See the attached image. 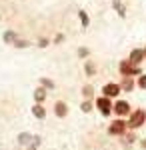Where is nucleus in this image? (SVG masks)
<instances>
[{"label": "nucleus", "instance_id": "f257e3e1", "mask_svg": "<svg viewBox=\"0 0 146 150\" xmlns=\"http://www.w3.org/2000/svg\"><path fill=\"white\" fill-rule=\"evenodd\" d=\"M146 122V112L140 108V110H134L132 114H130V118H128V128H140L142 124Z\"/></svg>", "mask_w": 146, "mask_h": 150}, {"label": "nucleus", "instance_id": "f03ea898", "mask_svg": "<svg viewBox=\"0 0 146 150\" xmlns=\"http://www.w3.org/2000/svg\"><path fill=\"white\" fill-rule=\"evenodd\" d=\"M120 72H122L124 76H136V74H140V68L134 66L130 60H124L122 64H120Z\"/></svg>", "mask_w": 146, "mask_h": 150}, {"label": "nucleus", "instance_id": "7ed1b4c3", "mask_svg": "<svg viewBox=\"0 0 146 150\" xmlns=\"http://www.w3.org/2000/svg\"><path fill=\"white\" fill-rule=\"evenodd\" d=\"M126 122H122V120H114L112 124L108 126V134H112V136H120V134H124L126 132Z\"/></svg>", "mask_w": 146, "mask_h": 150}, {"label": "nucleus", "instance_id": "20e7f679", "mask_svg": "<svg viewBox=\"0 0 146 150\" xmlns=\"http://www.w3.org/2000/svg\"><path fill=\"white\" fill-rule=\"evenodd\" d=\"M96 106L100 108V112H102L104 116H108V114L114 110V106L110 104V98H106V96H100V98L96 100Z\"/></svg>", "mask_w": 146, "mask_h": 150}, {"label": "nucleus", "instance_id": "39448f33", "mask_svg": "<svg viewBox=\"0 0 146 150\" xmlns=\"http://www.w3.org/2000/svg\"><path fill=\"white\" fill-rule=\"evenodd\" d=\"M120 90H122V88H120L118 84H106V86L102 88V92H104V96H106V98L118 96V94H120Z\"/></svg>", "mask_w": 146, "mask_h": 150}, {"label": "nucleus", "instance_id": "423d86ee", "mask_svg": "<svg viewBox=\"0 0 146 150\" xmlns=\"http://www.w3.org/2000/svg\"><path fill=\"white\" fill-rule=\"evenodd\" d=\"M114 112H116L118 116L128 114V112H130V104L126 102V100H118V102L114 104Z\"/></svg>", "mask_w": 146, "mask_h": 150}, {"label": "nucleus", "instance_id": "0eeeda50", "mask_svg": "<svg viewBox=\"0 0 146 150\" xmlns=\"http://www.w3.org/2000/svg\"><path fill=\"white\" fill-rule=\"evenodd\" d=\"M144 50H132V54H130V62H132V64H140V62H142V58H144Z\"/></svg>", "mask_w": 146, "mask_h": 150}, {"label": "nucleus", "instance_id": "6e6552de", "mask_svg": "<svg viewBox=\"0 0 146 150\" xmlns=\"http://www.w3.org/2000/svg\"><path fill=\"white\" fill-rule=\"evenodd\" d=\"M32 114L36 116V118H44L46 116V108L42 106V104H34L32 106Z\"/></svg>", "mask_w": 146, "mask_h": 150}, {"label": "nucleus", "instance_id": "1a4fd4ad", "mask_svg": "<svg viewBox=\"0 0 146 150\" xmlns=\"http://www.w3.org/2000/svg\"><path fill=\"white\" fill-rule=\"evenodd\" d=\"M120 88H122V90H126V92H130V90L134 88V82H132V78H130V76H124V80H122V84H120Z\"/></svg>", "mask_w": 146, "mask_h": 150}, {"label": "nucleus", "instance_id": "9d476101", "mask_svg": "<svg viewBox=\"0 0 146 150\" xmlns=\"http://www.w3.org/2000/svg\"><path fill=\"white\" fill-rule=\"evenodd\" d=\"M54 108H56V110H54V112H56V116H66L68 106L64 102H56V106H54Z\"/></svg>", "mask_w": 146, "mask_h": 150}, {"label": "nucleus", "instance_id": "9b49d317", "mask_svg": "<svg viewBox=\"0 0 146 150\" xmlns=\"http://www.w3.org/2000/svg\"><path fill=\"white\" fill-rule=\"evenodd\" d=\"M34 98H36V102L40 104L46 98V90H44V88H36V90H34Z\"/></svg>", "mask_w": 146, "mask_h": 150}, {"label": "nucleus", "instance_id": "f8f14e48", "mask_svg": "<svg viewBox=\"0 0 146 150\" xmlns=\"http://www.w3.org/2000/svg\"><path fill=\"white\" fill-rule=\"evenodd\" d=\"M30 140H34V138L30 136V134H28V132H22V134H18V142H20V144H28Z\"/></svg>", "mask_w": 146, "mask_h": 150}, {"label": "nucleus", "instance_id": "ddd939ff", "mask_svg": "<svg viewBox=\"0 0 146 150\" xmlns=\"http://www.w3.org/2000/svg\"><path fill=\"white\" fill-rule=\"evenodd\" d=\"M94 72H96V68H94V62H92V60H88V62H86V74H88V76H92Z\"/></svg>", "mask_w": 146, "mask_h": 150}, {"label": "nucleus", "instance_id": "4468645a", "mask_svg": "<svg viewBox=\"0 0 146 150\" xmlns=\"http://www.w3.org/2000/svg\"><path fill=\"white\" fill-rule=\"evenodd\" d=\"M78 16H80V22H82V26L86 28V26H88V16H86V12H78Z\"/></svg>", "mask_w": 146, "mask_h": 150}, {"label": "nucleus", "instance_id": "2eb2a0df", "mask_svg": "<svg viewBox=\"0 0 146 150\" xmlns=\"http://www.w3.org/2000/svg\"><path fill=\"white\" fill-rule=\"evenodd\" d=\"M12 40H16V34H14V32H6V34H4V42H12Z\"/></svg>", "mask_w": 146, "mask_h": 150}, {"label": "nucleus", "instance_id": "dca6fc26", "mask_svg": "<svg viewBox=\"0 0 146 150\" xmlns=\"http://www.w3.org/2000/svg\"><path fill=\"white\" fill-rule=\"evenodd\" d=\"M40 82H42V86H44V88H54V82L48 80V78H42Z\"/></svg>", "mask_w": 146, "mask_h": 150}, {"label": "nucleus", "instance_id": "f3484780", "mask_svg": "<svg viewBox=\"0 0 146 150\" xmlns=\"http://www.w3.org/2000/svg\"><path fill=\"white\" fill-rule=\"evenodd\" d=\"M82 94H84L86 98H90V96L94 94V90H92V86H84V90H82Z\"/></svg>", "mask_w": 146, "mask_h": 150}, {"label": "nucleus", "instance_id": "a211bd4d", "mask_svg": "<svg viewBox=\"0 0 146 150\" xmlns=\"http://www.w3.org/2000/svg\"><path fill=\"white\" fill-rule=\"evenodd\" d=\"M14 46H16V48H26V46H28V42H26V40H16Z\"/></svg>", "mask_w": 146, "mask_h": 150}, {"label": "nucleus", "instance_id": "6ab92c4d", "mask_svg": "<svg viewBox=\"0 0 146 150\" xmlns=\"http://www.w3.org/2000/svg\"><path fill=\"white\" fill-rule=\"evenodd\" d=\"M90 110H92V102H88V100H86V102L82 104V112H90Z\"/></svg>", "mask_w": 146, "mask_h": 150}, {"label": "nucleus", "instance_id": "aec40b11", "mask_svg": "<svg viewBox=\"0 0 146 150\" xmlns=\"http://www.w3.org/2000/svg\"><path fill=\"white\" fill-rule=\"evenodd\" d=\"M138 86L146 90V74H142V76H140V80H138Z\"/></svg>", "mask_w": 146, "mask_h": 150}, {"label": "nucleus", "instance_id": "412c9836", "mask_svg": "<svg viewBox=\"0 0 146 150\" xmlns=\"http://www.w3.org/2000/svg\"><path fill=\"white\" fill-rule=\"evenodd\" d=\"M78 54H80V56H88V50H86V48H80Z\"/></svg>", "mask_w": 146, "mask_h": 150}, {"label": "nucleus", "instance_id": "4be33fe9", "mask_svg": "<svg viewBox=\"0 0 146 150\" xmlns=\"http://www.w3.org/2000/svg\"><path fill=\"white\" fill-rule=\"evenodd\" d=\"M46 44H48V40H44V38H42V40H40V42H38V46H42V48H44Z\"/></svg>", "mask_w": 146, "mask_h": 150}, {"label": "nucleus", "instance_id": "5701e85b", "mask_svg": "<svg viewBox=\"0 0 146 150\" xmlns=\"http://www.w3.org/2000/svg\"><path fill=\"white\" fill-rule=\"evenodd\" d=\"M140 144H142V148L146 150V138H142V140H140Z\"/></svg>", "mask_w": 146, "mask_h": 150}, {"label": "nucleus", "instance_id": "b1692460", "mask_svg": "<svg viewBox=\"0 0 146 150\" xmlns=\"http://www.w3.org/2000/svg\"><path fill=\"white\" fill-rule=\"evenodd\" d=\"M28 150H36V148H34V146H30V148H28Z\"/></svg>", "mask_w": 146, "mask_h": 150}, {"label": "nucleus", "instance_id": "393cba45", "mask_svg": "<svg viewBox=\"0 0 146 150\" xmlns=\"http://www.w3.org/2000/svg\"><path fill=\"white\" fill-rule=\"evenodd\" d=\"M144 52H146V50H144Z\"/></svg>", "mask_w": 146, "mask_h": 150}]
</instances>
